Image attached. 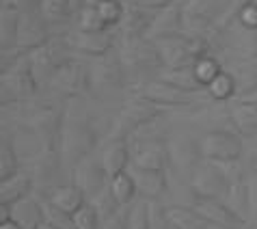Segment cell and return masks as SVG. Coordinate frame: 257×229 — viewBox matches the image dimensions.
I'll return each mask as SVG.
<instances>
[{
    "label": "cell",
    "mask_w": 257,
    "mask_h": 229,
    "mask_svg": "<svg viewBox=\"0 0 257 229\" xmlns=\"http://www.w3.org/2000/svg\"><path fill=\"white\" fill-rule=\"evenodd\" d=\"M106 180H108V175H106L102 162L93 160L91 156L89 158H84V160H80L74 167V184L87 197H95L99 190H104L106 188Z\"/></svg>",
    "instance_id": "17"
},
{
    "label": "cell",
    "mask_w": 257,
    "mask_h": 229,
    "mask_svg": "<svg viewBox=\"0 0 257 229\" xmlns=\"http://www.w3.org/2000/svg\"><path fill=\"white\" fill-rule=\"evenodd\" d=\"M132 149V167L143 171H167L171 167V147L164 139L134 143Z\"/></svg>",
    "instance_id": "12"
},
{
    "label": "cell",
    "mask_w": 257,
    "mask_h": 229,
    "mask_svg": "<svg viewBox=\"0 0 257 229\" xmlns=\"http://www.w3.org/2000/svg\"><path fill=\"white\" fill-rule=\"evenodd\" d=\"M102 3H104V0H84V5H87V7H99Z\"/></svg>",
    "instance_id": "45"
},
{
    "label": "cell",
    "mask_w": 257,
    "mask_h": 229,
    "mask_svg": "<svg viewBox=\"0 0 257 229\" xmlns=\"http://www.w3.org/2000/svg\"><path fill=\"white\" fill-rule=\"evenodd\" d=\"M238 20H240L242 26L248 28V31H257V3L244 7V9L238 13Z\"/></svg>",
    "instance_id": "39"
},
{
    "label": "cell",
    "mask_w": 257,
    "mask_h": 229,
    "mask_svg": "<svg viewBox=\"0 0 257 229\" xmlns=\"http://www.w3.org/2000/svg\"><path fill=\"white\" fill-rule=\"evenodd\" d=\"M123 207H125V205H123ZM123 207H121L117 214H112L110 218H106L99 229H127V225H130V216L125 214Z\"/></svg>",
    "instance_id": "38"
},
{
    "label": "cell",
    "mask_w": 257,
    "mask_h": 229,
    "mask_svg": "<svg viewBox=\"0 0 257 229\" xmlns=\"http://www.w3.org/2000/svg\"><path fill=\"white\" fill-rule=\"evenodd\" d=\"M205 89H208L210 97L216 99V102H227V99H231L233 95H238V82H235V78L225 69L220 71Z\"/></svg>",
    "instance_id": "29"
},
{
    "label": "cell",
    "mask_w": 257,
    "mask_h": 229,
    "mask_svg": "<svg viewBox=\"0 0 257 229\" xmlns=\"http://www.w3.org/2000/svg\"><path fill=\"white\" fill-rule=\"evenodd\" d=\"M18 164H20V156L16 147H13V143L3 139V145H0V182L11 177L13 173H18Z\"/></svg>",
    "instance_id": "34"
},
{
    "label": "cell",
    "mask_w": 257,
    "mask_h": 229,
    "mask_svg": "<svg viewBox=\"0 0 257 229\" xmlns=\"http://www.w3.org/2000/svg\"><path fill=\"white\" fill-rule=\"evenodd\" d=\"M91 205L95 207V212L99 214V218H102V223L106 218H110L112 214H117L123 205H119L117 203V199L115 195H112V190H110V186H106L104 190H99L95 197H91Z\"/></svg>",
    "instance_id": "33"
},
{
    "label": "cell",
    "mask_w": 257,
    "mask_h": 229,
    "mask_svg": "<svg viewBox=\"0 0 257 229\" xmlns=\"http://www.w3.org/2000/svg\"><path fill=\"white\" fill-rule=\"evenodd\" d=\"M0 229H22V227H20L13 218H9V220H3V223H0Z\"/></svg>",
    "instance_id": "43"
},
{
    "label": "cell",
    "mask_w": 257,
    "mask_h": 229,
    "mask_svg": "<svg viewBox=\"0 0 257 229\" xmlns=\"http://www.w3.org/2000/svg\"><path fill=\"white\" fill-rule=\"evenodd\" d=\"M71 229H99L102 227V218L95 212V207L91 203H84L76 214L69 216Z\"/></svg>",
    "instance_id": "35"
},
{
    "label": "cell",
    "mask_w": 257,
    "mask_h": 229,
    "mask_svg": "<svg viewBox=\"0 0 257 229\" xmlns=\"http://www.w3.org/2000/svg\"><path fill=\"white\" fill-rule=\"evenodd\" d=\"M192 210H195L208 225L218 227V229H244V225H246L244 220H242L240 216H235L231 207L225 201H220V199L197 197Z\"/></svg>",
    "instance_id": "14"
},
{
    "label": "cell",
    "mask_w": 257,
    "mask_h": 229,
    "mask_svg": "<svg viewBox=\"0 0 257 229\" xmlns=\"http://www.w3.org/2000/svg\"><path fill=\"white\" fill-rule=\"evenodd\" d=\"M11 218L22 229H37L41 223H46V214L35 199H22L16 205H11Z\"/></svg>",
    "instance_id": "25"
},
{
    "label": "cell",
    "mask_w": 257,
    "mask_h": 229,
    "mask_svg": "<svg viewBox=\"0 0 257 229\" xmlns=\"http://www.w3.org/2000/svg\"><path fill=\"white\" fill-rule=\"evenodd\" d=\"M164 108L156 106L152 102L143 97L132 99L130 104H125L121 112L117 114L115 126H112V139H127L134 132H139L141 128H145L147 124H152L154 119L162 117Z\"/></svg>",
    "instance_id": "6"
},
{
    "label": "cell",
    "mask_w": 257,
    "mask_h": 229,
    "mask_svg": "<svg viewBox=\"0 0 257 229\" xmlns=\"http://www.w3.org/2000/svg\"><path fill=\"white\" fill-rule=\"evenodd\" d=\"M50 37H52V33H50V24H48V20L41 16L39 7L20 13L16 50H20L22 54H31L37 48L44 46Z\"/></svg>",
    "instance_id": "7"
},
{
    "label": "cell",
    "mask_w": 257,
    "mask_h": 229,
    "mask_svg": "<svg viewBox=\"0 0 257 229\" xmlns=\"http://www.w3.org/2000/svg\"><path fill=\"white\" fill-rule=\"evenodd\" d=\"M156 11H147L141 7H134L127 3L125 13L119 22V39H134V37H147V31L154 22Z\"/></svg>",
    "instance_id": "20"
},
{
    "label": "cell",
    "mask_w": 257,
    "mask_h": 229,
    "mask_svg": "<svg viewBox=\"0 0 257 229\" xmlns=\"http://www.w3.org/2000/svg\"><path fill=\"white\" fill-rule=\"evenodd\" d=\"M134 184H137V192L145 199V201H158V199L167 192V173L164 171H143L134 169L130 171Z\"/></svg>",
    "instance_id": "22"
},
{
    "label": "cell",
    "mask_w": 257,
    "mask_h": 229,
    "mask_svg": "<svg viewBox=\"0 0 257 229\" xmlns=\"http://www.w3.org/2000/svg\"><path fill=\"white\" fill-rule=\"evenodd\" d=\"M108 186H110V190H112V195H115L119 205H127L134 199V195H139V192H137V184H134L130 171H125V173L112 177Z\"/></svg>",
    "instance_id": "32"
},
{
    "label": "cell",
    "mask_w": 257,
    "mask_h": 229,
    "mask_svg": "<svg viewBox=\"0 0 257 229\" xmlns=\"http://www.w3.org/2000/svg\"><path fill=\"white\" fill-rule=\"evenodd\" d=\"M192 69H195V74H197L199 80H201L203 87H208L214 78H216L220 71H223V65H220V63L214 59L212 54H208V56H203V59H199Z\"/></svg>",
    "instance_id": "36"
},
{
    "label": "cell",
    "mask_w": 257,
    "mask_h": 229,
    "mask_svg": "<svg viewBox=\"0 0 257 229\" xmlns=\"http://www.w3.org/2000/svg\"><path fill=\"white\" fill-rule=\"evenodd\" d=\"M156 78L162 80V82H167V84H171V87H175V89L186 91V93H197V91L205 89L203 84H201V80L197 78V74H195V69H192V67L162 69Z\"/></svg>",
    "instance_id": "26"
},
{
    "label": "cell",
    "mask_w": 257,
    "mask_h": 229,
    "mask_svg": "<svg viewBox=\"0 0 257 229\" xmlns=\"http://www.w3.org/2000/svg\"><path fill=\"white\" fill-rule=\"evenodd\" d=\"M251 229H257V223H255V225H253V227H251Z\"/></svg>",
    "instance_id": "48"
},
{
    "label": "cell",
    "mask_w": 257,
    "mask_h": 229,
    "mask_svg": "<svg viewBox=\"0 0 257 229\" xmlns=\"http://www.w3.org/2000/svg\"><path fill=\"white\" fill-rule=\"evenodd\" d=\"M225 203L229 205L235 216H240L244 223L251 220V188H248L244 182H238V184L229 186Z\"/></svg>",
    "instance_id": "27"
},
{
    "label": "cell",
    "mask_w": 257,
    "mask_h": 229,
    "mask_svg": "<svg viewBox=\"0 0 257 229\" xmlns=\"http://www.w3.org/2000/svg\"><path fill=\"white\" fill-rule=\"evenodd\" d=\"M97 11L108 26H119L121 18H123V13H125V7L121 5V0H104V3L97 7Z\"/></svg>",
    "instance_id": "37"
},
{
    "label": "cell",
    "mask_w": 257,
    "mask_h": 229,
    "mask_svg": "<svg viewBox=\"0 0 257 229\" xmlns=\"http://www.w3.org/2000/svg\"><path fill=\"white\" fill-rule=\"evenodd\" d=\"M199 152L203 160L210 162H225V160H240L242 156V139L240 134L227 130H212L203 134L199 141Z\"/></svg>",
    "instance_id": "8"
},
{
    "label": "cell",
    "mask_w": 257,
    "mask_h": 229,
    "mask_svg": "<svg viewBox=\"0 0 257 229\" xmlns=\"http://www.w3.org/2000/svg\"><path fill=\"white\" fill-rule=\"evenodd\" d=\"M99 162H102L108 180L125 173L127 164L132 162V149L127 139H110V143L104 147L102 156H99Z\"/></svg>",
    "instance_id": "19"
},
{
    "label": "cell",
    "mask_w": 257,
    "mask_h": 229,
    "mask_svg": "<svg viewBox=\"0 0 257 229\" xmlns=\"http://www.w3.org/2000/svg\"><path fill=\"white\" fill-rule=\"evenodd\" d=\"M69 3H71V5H74V7H78V9H80V7L84 5V0H69Z\"/></svg>",
    "instance_id": "46"
},
{
    "label": "cell",
    "mask_w": 257,
    "mask_h": 229,
    "mask_svg": "<svg viewBox=\"0 0 257 229\" xmlns=\"http://www.w3.org/2000/svg\"><path fill=\"white\" fill-rule=\"evenodd\" d=\"M240 99H251V102H257V91L253 93V95H251V97H240Z\"/></svg>",
    "instance_id": "47"
},
{
    "label": "cell",
    "mask_w": 257,
    "mask_h": 229,
    "mask_svg": "<svg viewBox=\"0 0 257 229\" xmlns=\"http://www.w3.org/2000/svg\"><path fill=\"white\" fill-rule=\"evenodd\" d=\"M139 97L160 106V108H173V106H184V108H188V106L195 104V93H186L182 89H175V87H171V84L158 80V78H154V80L143 84V89L139 91Z\"/></svg>",
    "instance_id": "13"
},
{
    "label": "cell",
    "mask_w": 257,
    "mask_h": 229,
    "mask_svg": "<svg viewBox=\"0 0 257 229\" xmlns=\"http://www.w3.org/2000/svg\"><path fill=\"white\" fill-rule=\"evenodd\" d=\"M171 229H173V227H171Z\"/></svg>",
    "instance_id": "50"
},
{
    "label": "cell",
    "mask_w": 257,
    "mask_h": 229,
    "mask_svg": "<svg viewBox=\"0 0 257 229\" xmlns=\"http://www.w3.org/2000/svg\"><path fill=\"white\" fill-rule=\"evenodd\" d=\"M33 188V180L26 173H13L11 177L0 182V203L3 205H16L18 201L28 197Z\"/></svg>",
    "instance_id": "24"
},
{
    "label": "cell",
    "mask_w": 257,
    "mask_h": 229,
    "mask_svg": "<svg viewBox=\"0 0 257 229\" xmlns=\"http://www.w3.org/2000/svg\"><path fill=\"white\" fill-rule=\"evenodd\" d=\"M41 0H3V9L7 11H16V13H24L28 9L39 7Z\"/></svg>",
    "instance_id": "40"
},
{
    "label": "cell",
    "mask_w": 257,
    "mask_h": 229,
    "mask_svg": "<svg viewBox=\"0 0 257 229\" xmlns=\"http://www.w3.org/2000/svg\"><path fill=\"white\" fill-rule=\"evenodd\" d=\"M190 186H192V190H195L197 197H203V199H220V201H225V197H227V192H229V186L231 184L227 182V177L218 171L216 164L203 160L197 167L195 175H192Z\"/></svg>",
    "instance_id": "11"
},
{
    "label": "cell",
    "mask_w": 257,
    "mask_h": 229,
    "mask_svg": "<svg viewBox=\"0 0 257 229\" xmlns=\"http://www.w3.org/2000/svg\"><path fill=\"white\" fill-rule=\"evenodd\" d=\"M229 9L231 0H184V33L205 37V33L229 20Z\"/></svg>",
    "instance_id": "3"
},
{
    "label": "cell",
    "mask_w": 257,
    "mask_h": 229,
    "mask_svg": "<svg viewBox=\"0 0 257 229\" xmlns=\"http://www.w3.org/2000/svg\"><path fill=\"white\" fill-rule=\"evenodd\" d=\"M229 117H231L240 137L251 139L257 134V102H251V99H238V102L231 104Z\"/></svg>",
    "instance_id": "23"
},
{
    "label": "cell",
    "mask_w": 257,
    "mask_h": 229,
    "mask_svg": "<svg viewBox=\"0 0 257 229\" xmlns=\"http://www.w3.org/2000/svg\"><path fill=\"white\" fill-rule=\"evenodd\" d=\"M95 145H97V134L89 126L87 119L65 117V124H63V130H61L63 158L76 167L80 160L89 158Z\"/></svg>",
    "instance_id": "4"
},
{
    "label": "cell",
    "mask_w": 257,
    "mask_h": 229,
    "mask_svg": "<svg viewBox=\"0 0 257 229\" xmlns=\"http://www.w3.org/2000/svg\"><path fill=\"white\" fill-rule=\"evenodd\" d=\"M255 171H257V162H255Z\"/></svg>",
    "instance_id": "49"
},
{
    "label": "cell",
    "mask_w": 257,
    "mask_h": 229,
    "mask_svg": "<svg viewBox=\"0 0 257 229\" xmlns=\"http://www.w3.org/2000/svg\"><path fill=\"white\" fill-rule=\"evenodd\" d=\"M156 48L160 52L164 69L173 67H195V63L203 56L212 54L210 41L201 37V35H171V37H162L154 41Z\"/></svg>",
    "instance_id": "1"
},
{
    "label": "cell",
    "mask_w": 257,
    "mask_h": 229,
    "mask_svg": "<svg viewBox=\"0 0 257 229\" xmlns=\"http://www.w3.org/2000/svg\"><path fill=\"white\" fill-rule=\"evenodd\" d=\"M119 59L123 63V69L130 71H160L164 69L160 52L156 44L147 37L134 39H119Z\"/></svg>",
    "instance_id": "5"
},
{
    "label": "cell",
    "mask_w": 257,
    "mask_h": 229,
    "mask_svg": "<svg viewBox=\"0 0 257 229\" xmlns=\"http://www.w3.org/2000/svg\"><path fill=\"white\" fill-rule=\"evenodd\" d=\"M37 229H61V227H56V225H52L50 220H46V223H41Z\"/></svg>",
    "instance_id": "44"
},
{
    "label": "cell",
    "mask_w": 257,
    "mask_h": 229,
    "mask_svg": "<svg viewBox=\"0 0 257 229\" xmlns=\"http://www.w3.org/2000/svg\"><path fill=\"white\" fill-rule=\"evenodd\" d=\"M48 203L52 210L65 214L69 218L71 214H76L84 203H87V195H84L76 184H65V186H56L54 190H50Z\"/></svg>",
    "instance_id": "21"
},
{
    "label": "cell",
    "mask_w": 257,
    "mask_h": 229,
    "mask_svg": "<svg viewBox=\"0 0 257 229\" xmlns=\"http://www.w3.org/2000/svg\"><path fill=\"white\" fill-rule=\"evenodd\" d=\"M3 104H22L28 102L37 93V76H35L33 63L28 54H20L16 61H9V65L3 67Z\"/></svg>",
    "instance_id": "2"
},
{
    "label": "cell",
    "mask_w": 257,
    "mask_h": 229,
    "mask_svg": "<svg viewBox=\"0 0 257 229\" xmlns=\"http://www.w3.org/2000/svg\"><path fill=\"white\" fill-rule=\"evenodd\" d=\"M48 82L52 84L56 91H63L65 95L78 97L89 84V69L84 67L82 63L69 59L67 63H63V65L54 71Z\"/></svg>",
    "instance_id": "15"
},
{
    "label": "cell",
    "mask_w": 257,
    "mask_h": 229,
    "mask_svg": "<svg viewBox=\"0 0 257 229\" xmlns=\"http://www.w3.org/2000/svg\"><path fill=\"white\" fill-rule=\"evenodd\" d=\"M78 31H84V33H104L108 31V24L102 20V16H99L97 7H87L82 5L80 9H78Z\"/></svg>",
    "instance_id": "31"
},
{
    "label": "cell",
    "mask_w": 257,
    "mask_h": 229,
    "mask_svg": "<svg viewBox=\"0 0 257 229\" xmlns=\"http://www.w3.org/2000/svg\"><path fill=\"white\" fill-rule=\"evenodd\" d=\"M69 52H71V44H69L67 35H65V37H56V35H52V37H50L44 46L37 48L35 52H31L28 56H31L35 74H37V69H44L48 74V80H50L54 71L59 69L63 63H67L71 59Z\"/></svg>",
    "instance_id": "10"
},
{
    "label": "cell",
    "mask_w": 257,
    "mask_h": 229,
    "mask_svg": "<svg viewBox=\"0 0 257 229\" xmlns=\"http://www.w3.org/2000/svg\"><path fill=\"white\" fill-rule=\"evenodd\" d=\"M127 3L134 7H141V9H147V11H160L167 5L175 3V0H127Z\"/></svg>",
    "instance_id": "41"
},
{
    "label": "cell",
    "mask_w": 257,
    "mask_h": 229,
    "mask_svg": "<svg viewBox=\"0 0 257 229\" xmlns=\"http://www.w3.org/2000/svg\"><path fill=\"white\" fill-rule=\"evenodd\" d=\"M123 76H125V69L119 59V52L115 56H112V52L97 56L89 69V82L99 95L119 91L123 87Z\"/></svg>",
    "instance_id": "9"
},
{
    "label": "cell",
    "mask_w": 257,
    "mask_h": 229,
    "mask_svg": "<svg viewBox=\"0 0 257 229\" xmlns=\"http://www.w3.org/2000/svg\"><path fill=\"white\" fill-rule=\"evenodd\" d=\"M164 212H167L169 225L173 229H208L210 227L192 207L169 205V207H164Z\"/></svg>",
    "instance_id": "28"
},
{
    "label": "cell",
    "mask_w": 257,
    "mask_h": 229,
    "mask_svg": "<svg viewBox=\"0 0 257 229\" xmlns=\"http://www.w3.org/2000/svg\"><path fill=\"white\" fill-rule=\"evenodd\" d=\"M71 50H78L82 54H91V56H104L112 52V46H115V35L110 31L104 33H84V31H76L67 35Z\"/></svg>",
    "instance_id": "18"
},
{
    "label": "cell",
    "mask_w": 257,
    "mask_h": 229,
    "mask_svg": "<svg viewBox=\"0 0 257 229\" xmlns=\"http://www.w3.org/2000/svg\"><path fill=\"white\" fill-rule=\"evenodd\" d=\"M257 0H231V9H229V18H238V13L248 5H255Z\"/></svg>",
    "instance_id": "42"
},
{
    "label": "cell",
    "mask_w": 257,
    "mask_h": 229,
    "mask_svg": "<svg viewBox=\"0 0 257 229\" xmlns=\"http://www.w3.org/2000/svg\"><path fill=\"white\" fill-rule=\"evenodd\" d=\"M39 11H41V16L48 20V24H61L71 18L74 5H71L69 0H41Z\"/></svg>",
    "instance_id": "30"
},
{
    "label": "cell",
    "mask_w": 257,
    "mask_h": 229,
    "mask_svg": "<svg viewBox=\"0 0 257 229\" xmlns=\"http://www.w3.org/2000/svg\"><path fill=\"white\" fill-rule=\"evenodd\" d=\"M184 33V0H175V3L167 5L164 9L156 11L154 22L147 31V39H162L171 37V35Z\"/></svg>",
    "instance_id": "16"
}]
</instances>
